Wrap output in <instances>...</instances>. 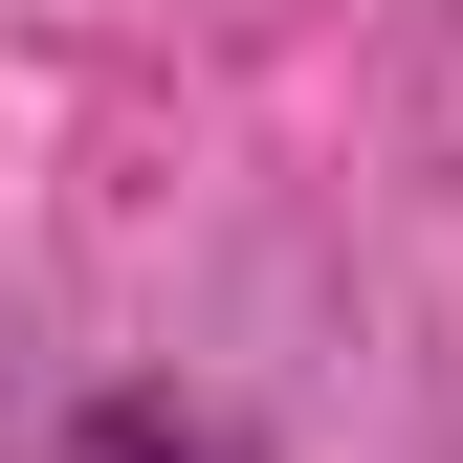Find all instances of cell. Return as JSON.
I'll return each mask as SVG.
<instances>
[{"instance_id": "obj_1", "label": "cell", "mask_w": 463, "mask_h": 463, "mask_svg": "<svg viewBox=\"0 0 463 463\" xmlns=\"http://www.w3.org/2000/svg\"><path fill=\"white\" fill-rule=\"evenodd\" d=\"M44 463H265V420H243V397H177V375H133V397H89Z\"/></svg>"}]
</instances>
